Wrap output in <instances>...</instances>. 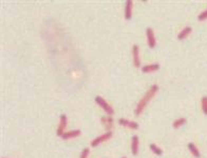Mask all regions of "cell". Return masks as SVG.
Segmentation results:
<instances>
[{"label": "cell", "mask_w": 207, "mask_h": 158, "mask_svg": "<svg viewBox=\"0 0 207 158\" xmlns=\"http://www.w3.org/2000/svg\"><path fill=\"white\" fill-rule=\"evenodd\" d=\"M122 158H127V157H122Z\"/></svg>", "instance_id": "obj_20"}, {"label": "cell", "mask_w": 207, "mask_h": 158, "mask_svg": "<svg viewBox=\"0 0 207 158\" xmlns=\"http://www.w3.org/2000/svg\"><path fill=\"white\" fill-rule=\"evenodd\" d=\"M133 1L132 0H127L125 4V19L130 20L132 18V13H133Z\"/></svg>", "instance_id": "obj_9"}, {"label": "cell", "mask_w": 207, "mask_h": 158, "mask_svg": "<svg viewBox=\"0 0 207 158\" xmlns=\"http://www.w3.org/2000/svg\"><path fill=\"white\" fill-rule=\"evenodd\" d=\"M118 124H120L122 127L128 128V129L130 130H137L140 128L137 122L132 121V120H129V119H125V118H120V119H118Z\"/></svg>", "instance_id": "obj_7"}, {"label": "cell", "mask_w": 207, "mask_h": 158, "mask_svg": "<svg viewBox=\"0 0 207 158\" xmlns=\"http://www.w3.org/2000/svg\"><path fill=\"white\" fill-rule=\"evenodd\" d=\"M191 32H192L191 26H185V28L182 30V31L180 32L179 34H177V39H179V40H183V39L187 38V37L190 35Z\"/></svg>", "instance_id": "obj_13"}, {"label": "cell", "mask_w": 207, "mask_h": 158, "mask_svg": "<svg viewBox=\"0 0 207 158\" xmlns=\"http://www.w3.org/2000/svg\"><path fill=\"white\" fill-rule=\"evenodd\" d=\"M68 125V118H67V115L65 114H61L60 117H59V124L57 127V130H56V134L57 136L61 137L65 133V130Z\"/></svg>", "instance_id": "obj_4"}, {"label": "cell", "mask_w": 207, "mask_h": 158, "mask_svg": "<svg viewBox=\"0 0 207 158\" xmlns=\"http://www.w3.org/2000/svg\"><path fill=\"white\" fill-rule=\"evenodd\" d=\"M89 155H90V148H85V149L81 151L79 158H88Z\"/></svg>", "instance_id": "obj_18"}, {"label": "cell", "mask_w": 207, "mask_h": 158, "mask_svg": "<svg viewBox=\"0 0 207 158\" xmlns=\"http://www.w3.org/2000/svg\"><path fill=\"white\" fill-rule=\"evenodd\" d=\"M111 137H112V131L106 132V133H104L103 135H100V136H97V137L95 138V139H93L92 141H91L90 145L92 148H96V147H98L99 144H104V142H106L107 140H109Z\"/></svg>", "instance_id": "obj_3"}, {"label": "cell", "mask_w": 207, "mask_h": 158, "mask_svg": "<svg viewBox=\"0 0 207 158\" xmlns=\"http://www.w3.org/2000/svg\"><path fill=\"white\" fill-rule=\"evenodd\" d=\"M139 150H140V139L137 136H132L131 138V152L134 156H136L139 154Z\"/></svg>", "instance_id": "obj_11"}, {"label": "cell", "mask_w": 207, "mask_h": 158, "mask_svg": "<svg viewBox=\"0 0 207 158\" xmlns=\"http://www.w3.org/2000/svg\"><path fill=\"white\" fill-rule=\"evenodd\" d=\"M186 121H187V119L184 117L177 118V119H176L173 122H172V127H173L174 129H179V128H181L182 125H184L185 123H186Z\"/></svg>", "instance_id": "obj_15"}, {"label": "cell", "mask_w": 207, "mask_h": 158, "mask_svg": "<svg viewBox=\"0 0 207 158\" xmlns=\"http://www.w3.org/2000/svg\"><path fill=\"white\" fill-rule=\"evenodd\" d=\"M201 108L205 115H207V96H204L201 99Z\"/></svg>", "instance_id": "obj_17"}, {"label": "cell", "mask_w": 207, "mask_h": 158, "mask_svg": "<svg viewBox=\"0 0 207 158\" xmlns=\"http://www.w3.org/2000/svg\"><path fill=\"white\" fill-rule=\"evenodd\" d=\"M206 19H207V9L204 12L200 13L199 16H198V20L199 21H203V20H206Z\"/></svg>", "instance_id": "obj_19"}, {"label": "cell", "mask_w": 207, "mask_h": 158, "mask_svg": "<svg viewBox=\"0 0 207 158\" xmlns=\"http://www.w3.org/2000/svg\"><path fill=\"white\" fill-rule=\"evenodd\" d=\"M132 60L135 68H140V48L137 44L132 45Z\"/></svg>", "instance_id": "obj_6"}, {"label": "cell", "mask_w": 207, "mask_h": 158, "mask_svg": "<svg viewBox=\"0 0 207 158\" xmlns=\"http://www.w3.org/2000/svg\"><path fill=\"white\" fill-rule=\"evenodd\" d=\"M188 149L192 155H193L196 158H200L201 157V153H200L199 149L197 148V145L193 144V142H189L188 144Z\"/></svg>", "instance_id": "obj_14"}, {"label": "cell", "mask_w": 207, "mask_h": 158, "mask_svg": "<svg viewBox=\"0 0 207 158\" xmlns=\"http://www.w3.org/2000/svg\"><path fill=\"white\" fill-rule=\"evenodd\" d=\"M94 100H95L96 105H99V107L105 111L107 115L112 116L113 114H114V110H113V108L109 105V102H107V101L104 99L102 96H96V97L94 98Z\"/></svg>", "instance_id": "obj_2"}, {"label": "cell", "mask_w": 207, "mask_h": 158, "mask_svg": "<svg viewBox=\"0 0 207 158\" xmlns=\"http://www.w3.org/2000/svg\"><path fill=\"white\" fill-rule=\"evenodd\" d=\"M100 122H102V124L104 125V128L107 130V132L112 130L113 125H114V120H113L112 116H109V115L103 116V117L100 118Z\"/></svg>", "instance_id": "obj_8"}, {"label": "cell", "mask_w": 207, "mask_h": 158, "mask_svg": "<svg viewBox=\"0 0 207 158\" xmlns=\"http://www.w3.org/2000/svg\"><path fill=\"white\" fill-rule=\"evenodd\" d=\"M146 37H147V43L150 49H154L156 45V39H155L154 31L151 28L146 29Z\"/></svg>", "instance_id": "obj_5"}, {"label": "cell", "mask_w": 207, "mask_h": 158, "mask_svg": "<svg viewBox=\"0 0 207 158\" xmlns=\"http://www.w3.org/2000/svg\"><path fill=\"white\" fill-rule=\"evenodd\" d=\"M160 69V63L155 62V63H151V65H146L143 66L140 70H142L143 73H152L155 72Z\"/></svg>", "instance_id": "obj_12"}, {"label": "cell", "mask_w": 207, "mask_h": 158, "mask_svg": "<svg viewBox=\"0 0 207 158\" xmlns=\"http://www.w3.org/2000/svg\"><path fill=\"white\" fill-rule=\"evenodd\" d=\"M157 91H159V85H151L149 88V90L147 91L146 93H145V95L143 96L142 98H140V100L139 101V103H137L136 108H135L134 110V114L136 116H140V114L143 113V111L145 110V108L147 107V105L149 103V101L152 99V98L154 97V95L157 93Z\"/></svg>", "instance_id": "obj_1"}, {"label": "cell", "mask_w": 207, "mask_h": 158, "mask_svg": "<svg viewBox=\"0 0 207 158\" xmlns=\"http://www.w3.org/2000/svg\"><path fill=\"white\" fill-rule=\"evenodd\" d=\"M81 132L80 130L76 129V130H71V131H67V132L63 133V135L61 136L63 140H69V139H73V138H76L78 136H80Z\"/></svg>", "instance_id": "obj_10"}, {"label": "cell", "mask_w": 207, "mask_h": 158, "mask_svg": "<svg viewBox=\"0 0 207 158\" xmlns=\"http://www.w3.org/2000/svg\"><path fill=\"white\" fill-rule=\"evenodd\" d=\"M149 149L151 150V152L153 153V154L157 155V156H161V155L163 154V150L160 147H157L155 144H150Z\"/></svg>", "instance_id": "obj_16"}]
</instances>
